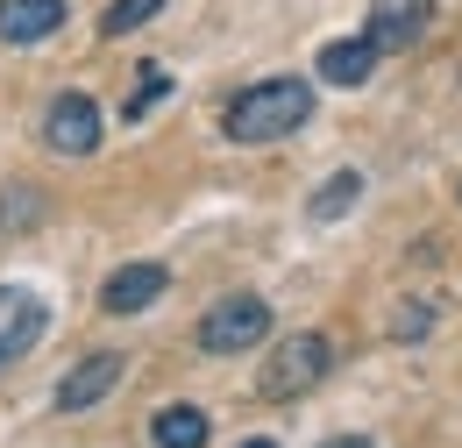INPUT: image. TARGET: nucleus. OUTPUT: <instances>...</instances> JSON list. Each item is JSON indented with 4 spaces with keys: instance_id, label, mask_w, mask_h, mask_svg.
Masks as SVG:
<instances>
[{
    "instance_id": "12",
    "label": "nucleus",
    "mask_w": 462,
    "mask_h": 448,
    "mask_svg": "<svg viewBox=\"0 0 462 448\" xmlns=\"http://www.w3.org/2000/svg\"><path fill=\"white\" fill-rule=\"evenodd\" d=\"M164 100H171V71H164V64H143L135 86H128V100H121V121H150Z\"/></svg>"
},
{
    "instance_id": "18",
    "label": "nucleus",
    "mask_w": 462,
    "mask_h": 448,
    "mask_svg": "<svg viewBox=\"0 0 462 448\" xmlns=\"http://www.w3.org/2000/svg\"><path fill=\"white\" fill-rule=\"evenodd\" d=\"M242 448H278V442H271V434H256V442H242Z\"/></svg>"
},
{
    "instance_id": "4",
    "label": "nucleus",
    "mask_w": 462,
    "mask_h": 448,
    "mask_svg": "<svg viewBox=\"0 0 462 448\" xmlns=\"http://www.w3.org/2000/svg\"><path fill=\"white\" fill-rule=\"evenodd\" d=\"M43 143L58 157H93L100 150V100L93 93H58L43 114Z\"/></svg>"
},
{
    "instance_id": "17",
    "label": "nucleus",
    "mask_w": 462,
    "mask_h": 448,
    "mask_svg": "<svg viewBox=\"0 0 462 448\" xmlns=\"http://www.w3.org/2000/svg\"><path fill=\"white\" fill-rule=\"evenodd\" d=\"M320 448H377L370 434H335V442H320Z\"/></svg>"
},
{
    "instance_id": "7",
    "label": "nucleus",
    "mask_w": 462,
    "mask_h": 448,
    "mask_svg": "<svg viewBox=\"0 0 462 448\" xmlns=\"http://www.w3.org/2000/svg\"><path fill=\"white\" fill-rule=\"evenodd\" d=\"M64 22H71V7H64V0H0V43H14V51L51 43Z\"/></svg>"
},
{
    "instance_id": "2",
    "label": "nucleus",
    "mask_w": 462,
    "mask_h": 448,
    "mask_svg": "<svg viewBox=\"0 0 462 448\" xmlns=\"http://www.w3.org/2000/svg\"><path fill=\"white\" fill-rule=\"evenodd\" d=\"M328 370H335V341L328 335H285L271 349V363L256 370V392L271 398V406H285V398H306Z\"/></svg>"
},
{
    "instance_id": "5",
    "label": "nucleus",
    "mask_w": 462,
    "mask_h": 448,
    "mask_svg": "<svg viewBox=\"0 0 462 448\" xmlns=\"http://www.w3.org/2000/svg\"><path fill=\"white\" fill-rule=\"evenodd\" d=\"M43 328H51V306L36 292H22V285H0V370L22 363L43 341Z\"/></svg>"
},
{
    "instance_id": "15",
    "label": "nucleus",
    "mask_w": 462,
    "mask_h": 448,
    "mask_svg": "<svg viewBox=\"0 0 462 448\" xmlns=\"http://www.w3.org/2000/svg\"><path fill=\"white\" fill-rule=\"evenodd\" d=\"M434 328V299H399V313H392V341H420Z\"/></svg>"
},
{
    "instance_id": "14",
    "label": "nucleus",
    "mask_w": 462,
    "mask_h": 448,
    "mask_svg": "<svg viewBox=\"0 0 462 448\" xmlns=\"http://www.w3.org/2000/svg\"><path fill=\"white\" fill-rule=\"evenodd\" d=\"M157 14H164V0H115V7L100 14V36H107V43H121V36H135L143 22H157Z\"/></svg>"
},
{
    "instance_id": "16",
    "label": "nucleus",
    "mask_w": 462,
    "mask_h": 448,
    "mask_svg": "<svg viewBox=\"0 0 462 448\" xmlns=\"http://www.w3.org/2000/svg\"><path fill=\"white\" fill-rule=\"evenodd\" d=\"M43 221V200L29 192V185H7V200H0V228H36Z\"/></svg>"
},
{
    "instance_id": "6",
    "label": "nucleus",
    "mask_w": 462,
    "mask_h": 448,
    "mask_svg": "<svg viewBox=\"0 0 462 448\" xmlns=\"http://www.w3.org/2000/svg\"><path fill=\"white\" fill-rule=\"evenodd\" d=\"M427 29H434V0H370V22H363V36H370L384 57L412 51Z\"/></svg>"
},
{
    "instance_id": "13",
    "label": "nucleus",
    "mask_w": 462,
    "mask_h": 448,
    "mask_svg": "<svg viewBox=\"0 0 462 448\" xmlns=\"http://www.w3.org/2000/svg\"><path fill=\"white\" fill-rule=\"evenodd\" d=\"M356 200H363V171H335V178L313 192V207H306V214H313V221H342Z\"/></svg>"
},
{
    "instance_id": "11",
    "label": "nucleus",
    "mask_w": 462,
    "mask_h": 448,
    "mask_svg": "<svg viewBox=\"0 0 462 448\" xmlns=\"http://www.w3.org/2000/svg\"><path fill=\"white\" fill-rule=\"evenodd\" d=\"M150 434H157V448H207L214 420H207L199 406H164V413L150 420Z\"/></svg>"
},
{
    "instance_id": "3",
    "label": "nucleus",
    "mask_w": 462,
    "mask_h": 448,
    "mask_svg": "<svg viewBox=\"0 0 462 448\" xmlns=\"http://www.w3.org/2000/svg\"><path fill=\"white\" fill-rule=\"evenodd\" d=\"M263 335H271V306L256 292H235L221 306H207V321H199V349L207 356H242V349H256Z\"/></svg>"
},
{
    "instance_id": "9",
    "label": "nucleus",
    "mask_w": 462,
    "mask_h": 448,
    "mask_svg": "<svg viewBox=\"0 0 462 448\" xmlns=\"http://www.w3.org/2000/svg\"><path fill=\"white\" fill-rule=\"evenodd\" d=\"M164 285H171L164 264H121L115 278L100 285V306H107V313H143V306L164 299Z\"/></svg>"
},
{
    "instance_id": "1",
    "label": "nucleus",
    "mask_w": 462,
    "mask_h": 448,
    "mask_svg": "<svg viewBox=\"0 0 462 448\" xmlns=\"http://www.w3.org/2000/svg\"><path fill=\"white\" fill-rule=\"evenodd\" d=\"M313 121V86L306 79H263V86H249V93H235L228 100V143H285Z\"/></svg>"
},
{
    "instance_id": "10",
    "label": "nucleus",
    "mask_w": 462,
    "mask_h": 448,
    "mask_svg": "<svg viewBox=\"0 0 462 448\" xmlns=\"http://www.w3.org/2000/svg\"><path fill=\"white\" fill-rule=\"evenodd\" d=\"M377 43L370 36H335V43H320V79L328 86H370V71H377Z\"/></svg>"
},
{
    "instance_id": "8",
    "label": "nucleus",
    "mask_w": 462,
    "mask_h": 448,
    "mask_svg": "<svg viewBox=\"0 0 462 448\" xmlns=\"http://www.w3.org/2000/svg\"><path fill=\"white\" fill-rule=\"evenodd\" d=\"M121 370H128V356H115V349H100V356H86L79 370H64L58 413H86V406H100V398L121 385Z\"/></svg>"
}]
</instances>
